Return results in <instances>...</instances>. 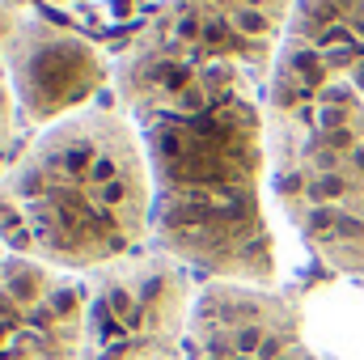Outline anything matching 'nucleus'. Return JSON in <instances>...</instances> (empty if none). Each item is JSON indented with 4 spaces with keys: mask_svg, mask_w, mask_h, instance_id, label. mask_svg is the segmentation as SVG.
I'll list each match as a JSON object with an SVG mask.
<instances>
[{
    "mask_svg": "<svg viewBox=\"0 0 364 360\" xmlns=\"http://www.w3.org/2000/svg\"><path fill=\"white\" fill-rule=\"evenodd\" d=\"M296 0H166L140 34L174 51L229 60L267 81Z\"/></svg>",
    "mask_w": 364,
    "mask_h": 360,
    "instance_id": "9",
    "label": "nucleus"
},
{
    "mask_svg": "<svg viewBox=\"0 0 364 360\" xmlns=\"http://www.w3.org/2000/svg\"><path fill=\"white\" fill-rule=\"evenodd\" d=\"M0 68L13 85L17 115L38 132L93 106L90 97L106 85L97 43L43 13H26L17 0H0Z\"/></svg>",
    "mask_w": 364,
    "mask_h": 360,
    "instance_id": "5",
    "label": "nucleus"
},
{
    "mask_svg": "<svg viewBox=\"0 0 364 360\" xmlns=\"http://www.w3.org/2000/svg\"><path fill=\"white\" fill-rule=\"evenodd\" d=\"M47 21L90 38L97 47H127L166 0H30Z\"/></svg>",
    "mask_w": 364,
    "mask_h": 360,
    "instance_id": "10",
    "label": "nucleus"
},
{
    "mask_svg": "<svg viewBox=\"0 0 364 360\" xmlns=\"http://www.w3.org/2000/svg\"><path fill=\"white\" fill-rule=\"evenodd\" d=\"M267 115V195L322 268L364 280V93L326 81Z\"/></svg>",
    "mask_w": 364,
    "mask_h": 360,
    "instance_id": "3",
    "label": "nucleus"
},
{
    "mask_svg": "<svg viewBox=\"0 0 364 360\" xmlns=\"http://www.w3.org/2000/svg\"><path fill=\"white\" fill-rule=\"evenodd\" d=\"M81 275L9 255L0 271V360H85Z\"/></svg>",
    "mask_w": 364,
    "mask_h": 360,
    "instance_id": "7",
    "label": "nucleus"
},
{
    "mask_svg": "<svg viewBox=\"0 0 364 360\" xmlns=\"http://www.w3.org/2000/svg\"><path fill=\"white\" fill-rule=\"evenodd\" d=\"M186 360H326L309 339L301 297L284 288L208 280L195 297Z\"/></svg>",
    "mask_w": 364,
    "mask_h": 360,
    "instance_id": "6",
    "label": "nucleus"
},
{
    "mask_svg": "<svg viewBox=\"0 0 364 360\" xmlns=\"http://www.w3.org/2000/svg\"><path fill=\"white\" fill-rule=\"evenodd\" d=\"M119 110L136 123L153 179V246L186 271L233 284H279L267 221V115L259 77L132 38L110 73Z\"/></svg>",
    "mask_w": 364,
    "mask_h": 360,
    "instance_id": "1",
    "label": "nucleus"
},
{
    "mask_svg": "<svg viewBox=\"0 0 364 360\" xmlns=\"http://www.w3.org/2000/svg\"><path fill=\"white\" fill-rule=\"evenodd\" d=\"M0 242L68 275L153 246L149 157L119 102H93L21 144L0 179Z\"/></svg>",
    "mask_w": 364,
    "mask_h": 360,
    "instance_id": "2",
    "label": "nucleus"
},
{
    "mask_svg": "<svg viewBox=\"0 0 364 360\" xmlns=\"http://www.w3.org/2000/svg\"><path fill=\"white\" fill-rule=\"evenodd\" d=\"M4 263H9V250H4V242H0V271H4Z\"/></svg>",
    "mask_w": 364,
    "mask_h": 360,
    "instance_id": "12",
    "label": "nucleus"
},
{
    "mask_svg": "<svg viewBox=\"0 0 364 360\" xmlns=\"http://www.w3.org/2000/svg\"><path fill=\"white\" fill-rule=\"evenodd\" d=\"M17 127H21V115H17V97H13V85H9V77H4V68H0V179H4V170L17 162Z\"/></svg>",
    "mask_w": 364,
    "mask_h": 360,
    "instance_id": "11",
    "label": "nucleus"
},
{
    "mask_svg": "<svg viewBox=\"0 0 364 360\" xmlns=\"http://www.w3.org/2000/svg\"><path fill=\"white\" fill-rule=\"evenodd\" d=\"M90 288L85 360H186L199 288L157 246L81 275Z\"/></svg>",
    "mask_w": 364,
    "mask_h": 360,
    "instance_id": "4",
    "label": "nucleus"
},
{
    "mask_svg": "<svg viewBox=\"0 0 364 360\" xmlns=\"http://www.w3.org/2000/svg\"><path fill=\"white\" fill-rule=\"evenodd\" d=\"M326 81L364 93V0H296L263 81V106L292 102Z\"/></svg>",
    "mask_w": 364,
    "mask_h": 360,
    "instance_id": "8",
    "label": "nucleus"
}]
</instances>
